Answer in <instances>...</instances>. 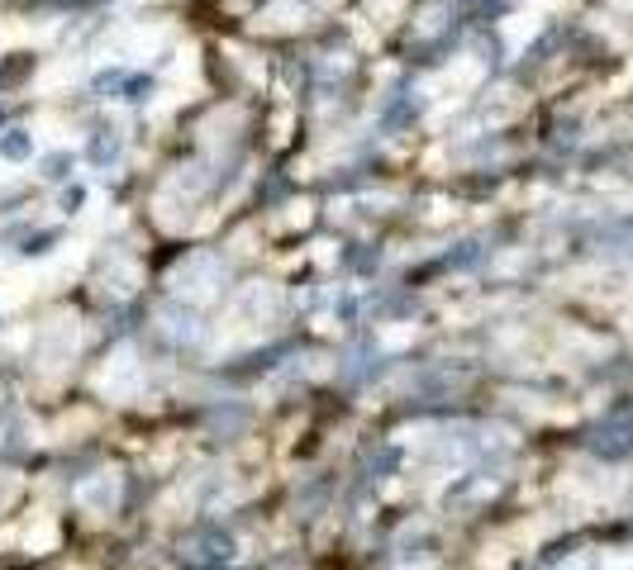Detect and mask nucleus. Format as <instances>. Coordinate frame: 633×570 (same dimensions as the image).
<instances>
[{
	"mask_svg": "<svg viewBox=\"0 0 633 570\" xmlns=\"http://www.w3.org/2000/svg\"><path fill=\"white\" fill-rule=\"evenodd\" d=\"M162 551L176 570H229L243 561V528L229 513H191Z\"/></svg>",
	"mask_w": 633,
	"mask_h": 570,
	"instance_id": "f257e3e1",
	"label": "nucleus"
},
{
	"mask_svg": "<svg viewBox=\"0 0 633 570\" xmlns=\"http://www.w3.org/2000/svg\"><path fill=\"white\" fill-rule=\"evenodd\" d=\"M429 110H433V95H424L420 76L400 67V76H391L372 100V138H410L429 120Z\"/></svg>",
	"mask_w": 633,
	"mask_h": 570,
	"instance_id": "f03ea898",
	"label": "nucleus"
},
{
	"mask_svg": "<svg viewBox=\"0 0 633 570\" xmlns=\"http://www.w3.org/2000/svg\"><path fill=\"white\" fill-rule=\"evenodd\" d=\"M339 490H343V476H333V471H300L291 480V490H286V518H291V528L300 532H310V528H320V523H333V513H339Z\"/></svg>",
	"mask_w": 633,
	"mask_h": 570,
	"instance_id": "7ed1b4c3",
	"label": "nucleus"
},
{
	"mask_svg": "<svg viewBox=\"0 0 633 570\" xmlns=\"http://www.w3.org/2000/svg\"><path fill=\"white\" fill-rule=\"evenodd\" d=\"M405 466H410V447L400 438H391V432H362L353 447V461H348V476L381 490V485L405 476Z\"/></svg>",
	"mask_w": 633,
	"mask_h": 570,
	"instance_id": "20e7f679",
	"label": "nucleus"
},
{
	"mask_svg": "<svg viewBox=\"0 0 633 570\" xmlns=\"http://www.w3.org/2000/svg\"><path fill=\"white\" fill-rule=\"evenodd\" d=\"M129 153H133L129 129L114 120V114L100 110L95 120L86 124V138H81V166H91V172L100 176V186H105L110 176H120V172H124Z\"/></svg>",
	"mask_w": 633,
	"mask_h": 570,
	"instance_id": "39448f33",
	"label": "nucleus"
},
{
	"mask_svg": "<svg viewBox=\"0 0 633 570\" xmlns=\"http://www.w3.org/2000/svg\"><path fill=\"white\" fill-rule=\"evenodd\" d=\"M253 214H281V209H291L295 200H300V181L286 162H267L262 172H253Z\"/></svg>",
	"mask_w": 633,
	"mask_h": 570,
	"instance_id": "423d86ee",
	"label": "nucleus"
},
{
	"mask_svg": "<svg viewBox=\"0 0 633 570\" xmlns=\"http://www.w3.org/2000/svg\"><path fill=\"white\" fill-rule=\"evenodd\" d=\"M381 266H386V243L381 238H348L339 247V257H333V272L339 281H376Z\"/></svg>",
	"mask_w": 633,
	"mask_h": 570,
	"instance_id": "0eeeda50",
	"label": "nucleus"
},
{
	"mask_svg": "<svg viewBox=\"0 0 633 570\" xmlns=\"http://www.w3.org/2000/svg\"><path fill=\"white\" fill-rule=\"evenodd\" d=\"M81 176V147H43L39 157H33V181L39 186H67V181Z\"/></svg>",
	"mask_w": 633,
	"mask_h": 570,
	"instance_id": "6e6552de",
	"label": "nucleus"
},
{
	"mask_svg": "<svg viewBox=\"0 0 633 570\" xmlns=\"http://www.w3.org/2000/svg\"><path fill=\"white\" fill-rule=\"evenodd\" d=\"M39 67H43V58L33 53V48H14V53L0 58V100L29 91L33 76H39Z\"/></svg>",
	"mask_w": 633,
	"mask_h": 570,
	"instance_id": "1a4fd4ad",
	"label": "nucleus"
},
{
	"mask_svg": "<svg viewBox=\"0 0 633 570\" xmlns=\"http://www.w3.org/2000/svg\"><path fill=\"white\" fill-rule=\"evenodd\" d=\"M105 0H14V10L24 14V20H86V14H95Z\"/></svg>",
	"mask_w": 633,
	"mask_h": 570,
	"instance_id": "9d476101",
	"label": "nucleus"
},
{
	"mask_svg": "<svg viewBox=\"0 0 633 570\" xmlns=\"http://www.w3.org/2000/svg\"><path fill=\"white\" fill-rule=\"evenodd\" d=\"M158 91H162V72H158V67H129V76H124L114 105H124L133 114H148V105L158 100Z\"/></svg>",
	"mask_w": 633,
	"mask_h": 570,
	"instance_id": "9b49d317",
	"label": "nucleus"
},
{
	"mask_svg": "<svg viewBox=\"0 0 633 570\" xmlns=\"http://www.w3.org/2000/svg\"><path fill=\"white\" fill-rule=\"evenodd\" d=\"M62 243H67V224H33L20 238V247H14V262H43V257H53Z\"/></svg>",
	"mask_w": 633,
	"mask_h": 570,
	"instance_id": "f8f14e48",
	"label": "nucleus"
},
{
	"mask_svg": "<svg viewBox=\"0 0 633 570\" xmlns=\"http://www.w3.org/2000/svg\"><path fill=\"white\" fill-rule=\"evenodd\" d=\"M39 153H43V147H39V138H33V124L14 120L5 133H0V162H5V166H33Z\"/></svg>",
	"mask_w": 633,
	"mask_h": 570,
	"instance_id": "ddd939ff",
	"label": "nucleus"
},
{
	"mask_svg": "<svg viewBox=\"0 0 633 570\" xmlns=\"http://www.w3.org/2000/svg\"><path fill=\"white\" fill-rule=\"evenodd\" d=\"M586 451H595V457H605V461H619L633 451V428L628 423H595L586 432Z\"/></svg>",
	"mask_w": 633,
	"mask_h": 570,
	"instance_id": "4468645a",
	"label": "nucleus"
},
{
	"mask_svg": "<svg viewBox=\"0 0 633 570\" xmlns=\"http://www.w3.org/2000/svg\"><path fill=\"white\" fill-rule=\"evenodd\" d=\"M124 76H129V62H105V67H95V72L86 76V100L91 105H114V100H120V86H124Z\"/></svg>",
	"mask_w": 633,
	"mask_h": 570,
	"instance_id": "2eb2a0df",
	"label": "nucleus"
},
{
	"mask_svg": "<svg viewBox=\"0 0 633 570\" xmlns=\"http://www.w3.org/2000/svg\"><path fill=\"white\" fill-rule=\"evenodd\" d=\"M86 205H91V181H67V186H58V195H53V209H58V219L67 224V219H81L86 214Z\"/></svg>",
	"mask_w": 633,
	"mask_h": 570,
	"instance_id": "dca6fc26",
	"label": "nucleus"
},
{
	"mask_svg": "<svg viewBox=\"0 0 633 570\" xmlns=\"http://www.w3.org/2000/svg\"><path fill=\"white\" fill-rule=\"evenodd\" d=\"M20 114H24V105H10V100H0V133H5L14 120H20Z\"/></svg>",
	"mask_w": 633,
	"mask_h": 570,
	"instance_id": "f3484780",
	"label": "nucleus"
},
{
	"mask_svg": "<svg viewBox=\"0 0 633 570\" xmlns=\"http://www.w3.org/2000/svg\"><path fill=\"white\" fill-rule=\"evenodd\" d=\"M0 328H5V314H0Z\"/></svg>",
	"mask_w": 633,
	"mask_h": 570,
	"instance_id": "a211bd4d",
	"label": "nucleus"
}]
</instances>
